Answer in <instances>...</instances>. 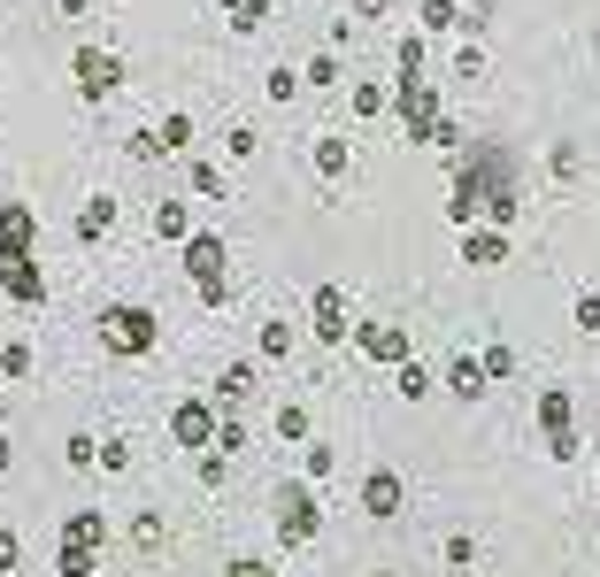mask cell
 I'll use <instances>...</instances> for the list:
<instances>
[{
    "instance_id": "obj_1",
    "label": "cell",
    "mask_w": 600,
    "mask_h": 577,
    "mask_svg": "<svg viewBox=\"0 0 600 577\" xmlns=\"http://www.w3.org/2000/svg\"><path fill=\"white\" fill-rule=\"evenodd\" d=\"M0 285H9V300H24V308L47 300V285H39V270H31V208H24V201L0 208Z\"/></svg>"
},
{
    "instance_id": "obj_2",
    "label": "cell",
    "mask_w": 600,
    "mask_h": 577,
    "mask_svg": "<svg viewBox=\"0 0 600 577\" xmlns=\"http://www.w3.org/2000/svg\"><path fill=\"white\" fill-rule=\"evenodd\" d=\"M101 539H108L101 509H77V516H69V531H62V577H93V562H101Z\"/></svg>"
},
{
    "instance_id": "obj_3",
    "label": "cell",
    "mask_w": 600,
    "mask_h": 577,
    "mask_svg": "<svg viewBox=\"0 0 600 577\" xmlns=\"http://www.w3.org/2000/svg\"><path fill=\"white\" fill-rule=\"evenodd\" d=\"M186 270H193V293H201V300H224V293H231V278H224V239L193 231V239H186Z\"/></svg>"
},
{
    "instance_id": "obj_4",
    "label": "cell",
    "mask_w": 600,
    "mask_h": 577,
    "mask_svg": "<svg viewBox=\"0 0 600 577\" xmlns=\"http://www.w3.org/2000/svg\"><path fill=\"white\" fill-rule=\"evenodd\" d=\"M101 339H108V355H146L154 347V316L146 308H101Z\"/></svg>"
},
{
    "instance_id": "obj_5",
    "label": "cell",
    "mask_w": 600,
    "mask_h": 577,
    "mask_svg": "<svg viewBox=\"0 0 600 577\" xmlns=\"http://www.w3.org/2000/svg\"><path fill=\"white\" fill-rule=\"evenodd\" d=\"M316 524H323V516H316V492H308V485H285V492H278V539H285V547H308Z\"/></svg>"
},
{
    "instance_id": "obj_6",
    "label": "cell",
    "mask_w": 600,
    "mask_h": 577,
    "mask_svg": "<svg viewBox=\"0 0 600 577\" xmlns=\"http://www.w3.org/2000/svg\"><path fill=\"white\" fill-rule=\"evenodd\" d=\"M116 86H124V62H116L108 47H85V54H77V93H85V101H108Z\"/></svg>"
},
{
    "instance_id": "obj_7",
    "label": "cell",
    "mask_w": 600,
    "mask_h": 577,
    "mask_svg": "<svg viewBox=\"0 0 600 577\" xmlns=\"http://www.w3.org/2000/svg\"><path fill=\"white\" fill-rule=\"evenodd\" d=\"M539 432H547L554 462H577V424H570V393H539Z\"/></svg>"
},
{
    "instance_id": "obj_8",
    "label": "cell",
    "mask_w": 600,
    "mask_h": 577,
    "mask_svg": "<svg viewBox=\"0 0 600 577\" xmlns=\"http://www.w3.org/2000/svg\"><path fill=\"white\" fill-rule=\"evenodd\" d=\"M316 339H323V347L355 339V323H347V293H339V285H316Z\"/></svg>"
},
{
    "instance_id": "obj_9",
    "label": "cell",
    "mask_w": 600,
    "mask_h": 577,
    "mask_svg": "<svg viewBox=\"0 0 600 577\" xmlns=\"http://www.w3.org/2000/svg\"><path fill=\"white\" fill-rule=\"evenodd\" d=\"M169 432H178L186 447H208V439H216V408H208V400H186L178 416H169Z\"/></svg>"
},
{
    "instance_id": "obj_10",
    "label": "cell",
    "mask_w": 600,
    "mask_h": 577,
    "mask_svg": "<svg viewBox=\"0 0 600 577\" xmlns=\"http://www.w3.org/2000/svg\"><path fill=\"white\" fill-rule=\"evenodd\" d=\"M362 509H370L378 524L400 516V477H393V470H370V477H362Z\"/></svg>"
},
{
    "instance_id": "obj_11",
    "label": "cell",
    "mask_w": 600,
    "mask_h": 577,
    "mask_svg": "<svg viewBox=\"0 0 600 577\" xmlns=\"http://www.w3.org/2000/svg\"><path fill=\"white\" fill-rule=\"evenodd\" d=\"M355 347H362L370 362H408V339L385 332V323H355Z\"/></svg>"
},
{
    "instance_id": "obj_12",
    "label": "cell",
    "mask_w": 600,
    "mask_h": 577,
    "mask_svg": "<svg viewBox=\"0 0 600 577\" xmlns=\"http://www.w3.org/2000/svg\"><path fill=\"white\" fill-rule=\"evenodd\" d=\"M447 385H455L462 400H477V393H485V362H477V355H455V362H447Z\"/></svg>"
},
{
    "instance_id": "obj_13",
    "label": "cell",
    "mask_w": 600,
    "mask_h": 577,
    "mask_svg": "<svg viewBox=\"0 0 600 577\" xmlns=\"http://www.w3.org/2000/svg\"><path fill=\"white\" fill-rule=\"evenodd\" d=\"M462 255H470L477 270H493V262L508 255V239H500V231H470V239H462Z\"/></svg>"
},
{
    "instance_id": "obj_14",
    "label": "cell",
    "mask_w": 600,
    "mask_h": 577,
    "mask_svg": "<svg viewBox=\"0 0 600 577\" xmlns=\"http://www.w3.org/2000/svg\"><path fill=\"white\" fill-rule=\"evenodd\" d=\"M108 223H116V201H108V193H93V201H85V216H77V239H101Z\"/></svg>"
},
{
    "instance_id": "obj_15",
    "label": "cell",
    "mask_w": 600,
    "mask_h": 577,
    "mask_svg": "<svg viewBox=\"0 0 600 577\" xmlns=\"http://www.w3.org/2000/svg\"><path fill=\"white\" fill-rule=\"evenodd\" d=\"M154 231H162V239H193V216H186V201H162V208H154Z\"/></svg>"
},
{
    "instance_id": "obj_16",
    "label": "cell",
    "mask_w": 600,
    "mask_h": 577,
    "mask_svg": "<svg viewBox=\"0 0 600 577\" xmlns=\"http://www.w3.org/2000/svg\"><path fill=\"white\" fill-rule=\"evenodd\" d=\"M154 139H162V154H178V146H193V116H162V131H154Z\"/></svg>"
},
{
    "instance_id": "obj_17",
    "label": "cell",
    "mask_w": 600,
    "mask_h": 577,
    "mask_svg": "<svg viewBox=\"0 0 600 577\" xmlns=\"http://www.w3.org/2000/svg\"><path fill=\"white\" fill-rule=\"evenodd\" d=\"M263 9H270V0H224V16H231V31H254V24H263Z\"/></svg>"
},
{
    "instance_id": "obj_18",
    "label": "cell",
    "mask_w": 600,
    "mask_h": 577,
    "mask_svg": "<svg viewBox=\"0 0 600 577\" xmlns=\"http://www.w3.org/2000/svg\"><path fill=\"white\" fill-rule=\"evenodd\" d=\"M316 170H323V178H347V146H339V139H316Z\"/></svg>"
},
{
    "instance_id": "obj_19",
    "label": "cell",
    "mask_w": 600,
    "mask_h": 577,
    "mask_svg": "<svg viewBox=\"0 0 600 577\" xmlns=\"http://www.w3.org/2000/svg\"><path fill=\"white\" fill-rule=\"evenodd\" d=\"M263 355H270V362L293 355V323H263Z\"/></svg>"
},
{
    "instance_id": "obj_20",
    "label": "cell",
    "mask_w": 600,
    "mask_h": 577,
    "mask_svg": "<svg viewBox=\"0 0 600 577\" xmlns=\"http://www.w3.org/2000/svg\"><path fill=\"white\" fill-rule=\"evenodd\" d=\"M278 439H308V408H301V400L278 408Z\"/></svg>"
},
{
    "instance_id": "obj_21",
    "label": "cell",
    "mask_w": 600,
    "mask_h": 577,
    "mask_svg": "<svg viewBox=\"0 0 600 577\" xmlns=\"http://www.w3.org/2000/svg\"><path fill=\"white\" fill-rule=\"evenodd\" d=\"M423 24H432V31H455L462 9H455V0H423Z\"/></svg>"
},
{
    "instance_id": "obj_22",
    "label": "cell",
    "mask_w": 600,
    "mask_h": 577,
    "mask_svg": "<svg viewBox=\"0 0 600 577\" xmlns=\"http://www.w3.org/2000/svg\"><path fill=\"white\" fill-rule=\"evenodd\" d=\"M246 385H254V370H246V362H231V370H224V400H246Z\"/></svg>"
},
{
    "instance_id": "obj_23",
    "label": "cell",
    "mask_w": 600,
    "mask_h": 577,
    "mask_svg": "<svg viewBox=\"0 0 600 577\" xmlns=\"http://www.w3.org/2000/svg\"><path fill=\"white\" fill-rule=\"evenodd\" d=\"M301 86H339V62H331V54H316V62H308V77H301Z\"/></svg>"
},
{
    "instance_id": "obj_24",
    "label": "cell",
    "mask_w": 600,
    "mask_h": 577,
    "mask_svg": "<svg viewBox=\"0 0 600 577\" xmlns=\"http://www.w3.org/2000/svg\"><path fill=\"white\" fill-rule=\"evenodd\" d=\"M193 193H224V170H216V162H193Z\"/></svg>"
},
{
    "instance_id": "obj_25",
    "label": "cell",
    "mask_w": 600,
    "mask_h": 577,
    "mask_svg": "<svg viewBox=\"0 0 600 577\" xmlns=\"http://www.w3.org/2000/svg\"><path fill=\"white\" fill-rule=\"evenodd\" d=\"M577 332H600V293H577Z\"/></svg>"
},
{
    "instance_id": "obj_26",
    "label": "cell",
    "mask_w": 600,
    "mask_h": 577,
    "mask_svg": "<svg viewBox=\"0 0 600 577\" xmlns=\"http://www.w3.org/2000/svg\"><path fill=\"white\" fill-rule=\"evenodd\" d=\"M477 362H485V377H508V370H516V355H508V347H485Z\"/></svg>"
},
{
    "instance_id": "obj_27",
    "label": "cell",
    "mask_w": 600,
    "mask_h": 577,
    "mask_svg": "<svg viewBox=\"0 0 600 577\" xmlns=\"http://www.w3.org/2000/svg\"><path fill=\"white\" fill-rule=\"evenodd\" d=\"M400 393H408V400H423V393H432V377H423L416 362H400Z\"/></svg>"
},
{
    "instance_id": "obj_28",
    "label": "cell",
    "mask_w": 600,
    "mask_h": 577,
    "mask_svg": "<svg viewBox=\"0 0 600 577\" xmlns=\"http://www.w3.org/2000/svg\"><path fill=\"white\" fill-rule=\"evenodd\" d=\"M101 470H131V439H108L101 447Z\"/></svg>"
},
{
    "instance_id": "obj_29",
    "label": "cell",
    "mask_w": 600,
    "mask_h": 577,
    "mask_svg": "<svg viewBox=\"0 0 600 577\" xmlns=\"http://www.w3.org/2000/svg\"><path fill=\"white\" fill-rule=\"evenodd\" d=\"M24 562V547H16V531H0V569H16Z\"/></svg>"
},
{
    "instance_id": "obj_30",
    "label": "cell",
    "mask_w": 600,
    "mask_h": 577,
    "mask_svg": "<svg viewBox=\"0 0 600 577\" xmlns=\"http://www.w3.org/2000/svg\"><path fill=\"white\" fill-rule=\"evenodd\" d=\"M224 577H278V569H270V562H231Z\"/></svg>"
},
{
    "instance_id": "obj_31",
    "label": "cell",
    "mask_w": 600,
    "mask_h": 577,
    "mask_svg": "<svg viewBox=\"0 0 600 577\" xmlns=\"http://www.w3.org/2000/svg\"><path fill=\"white\" fill-rule=\"evenodd\" d=\"M355 9H362V16H385V9H393V0H355Z\"/></svg>"
},
{
    "instance_id": "obj_32",
    "label": "cell",
    "mask_w": 600,
    "mask_h": 577,
    "mask_svg": "<svg viewBox=\"0 0 600 577\" xmlns=\"http://www.w3.org/2000/svg\"><path fill=\"white\" fill-rule=\"evenodd\" d=\"M9 462H16V454H9V439H0V470H9Z\"/></svg>"
},
{
    "instance_id": "obj_33",
    "label": "cell",
    "mask_w": 600,
    "mask_h": 577,
    "mask_svg": "<svg viewBox=\"0 0 600 577\" xmlns=\"http://www.w3.org/2000/svg\"><path fill=\"white\" fill-rule=\"evenodd\" d=\"M378 577H385V569H378Z\"/></svg>"
}]
</instances>
